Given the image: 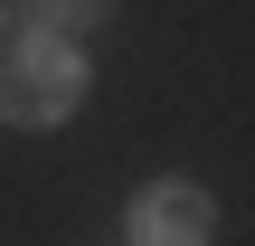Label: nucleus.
<instances>
[{"label": "nucleus", "mask_w": 255, "mask_h": 246, "mask_svg": "<svg viewBox=\"0 0 255 246\" xmlns=\"http://www.w3.org/2000/svg\"><path fill=\"white\" fill-rule=\"evenodd\" d=\"M218 237V209L199 180H151L132 199V246H208Z\"/></svg>", "instance_id": "2"}, {"label": "nucleus", "mask_w": 255, "mask_h": 246, "mask_svg": "<svg viewBox=\"0 0 255 246\" xmlns=\"http://www.w3.org/2000/svg\"><path fill=\"white\" fill-rule=\"evenodd\" d=\"M76 104H85V47L28 28V38L9 47V66H0V123H19V133H57Z\"/></svg>", "instance_id": "1"}, {"label": "nucleus", "mask_w": 255, "mask_h": 246, "mask_svg": "<svg viewBox=\"0 0 255 246\" xmlns=\"http://www.w3.org/2000/svg\"><path fill=\"white\" fill-rule=\"evenodd\" d=\"M104 19H114V0H28V28H47V38H85Z\"/></svg>", "instance_id": "3"}]
</instances>
